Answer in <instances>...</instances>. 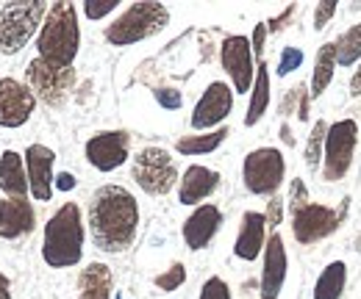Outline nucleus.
Here are the masks:
<instances>
[{
  "label": "nucleus",
  "mask_w": 361,
  "mask_h": 299,
  "mask_svg": "<svg viewBox=\"0 0 361 299\" xmlns=\"http://www.w3.org/2000/svg\"><path fill=\"white\" fill-rule=\"evenodd\" d=\"M53 189H59V191H73V189H75V177H73L70 172H59V174L53 177Z\"/></svg>",
  "instance_id": "39"
},
{
  "label": "nucleus",
  "mask_w": 361,
  "mask_h": 299,
  "mask_svg": "<svg viewBox=\"0 0 361 299\" xmlns=\"http://www.w3.org/2000/svg\"><path fill=\"white\" fill-rule=\"evenodd\" d=\"M117 8H120V0H87L84 3V14H87V20H92V23L109 17Z\"/></svg>",
  "instance_id": "31"
},
{
  "label": "nucleus",
  "mask_w": 361,
  "mask_h": 299,
  "mask_svg": "<svg viewBox=\"0 0 361 299\" xmlns=\"http://www.w3.org/2000/svg\"><path fill=\"white\" fill-rule=\"evenodd\" d=\"M183 283H186V269H183V263H173L167 272H161V274L153 277V286H156L159 291H164V294L178 291Z\"/></svg>",
  "instance_id": "29"
},
{
  "label": "nucleus",
  "mask_w": 361,
  "mask_h": 299,
  "mask_svg": "<svg viewBox=\"0 0 361 299\" xmlns=\"http://www.w3.org/2000/svg\"><path fill=\"white\" fill-rule=\"evenodd\" d=\"M153 97L156 103L164 108V111H178L183 106V97H180L178 89H170V86H161V89H153Z\"/></svg>",
  "instance_id": "32"
},
{
  "label": "nucleus",
  "mask_w": 361,
  "mask_h": 299,
  "mask_svg": "<svg viewBox=\"0 0 361 299\" xmlns=\"http://www.w3.org/2000/svg\"><path fill=\"white\" fill-rule=\"evenodd\" d=\"M264 269H262V299H278L283 283H286V269H289V257L281 233L275 230L267 236V247H264Z\"/></svg>",
  "instance_id": "17"
},
{
  "label": "nucleus",
  "mask_w": 361,
  "mask_h": 299,
  "mask_svg": "<svg viewBox=\"0 0 361 299\" xmlns=\"http://www.w3.org/2000/svg\"><path fill=\"white\" fill-rule=\"evenodd\" d=\"M47 8L50 6L42 0L6 3L0 8V56H14L31 42V37L42 28Z\"/></svg>",
  "instance_id": "5"
},
{
  "label": "nucleus",
  "mask_w": 361,
  "mask_h": 299,
  "mask_svg": "<svg viewBox=\"0 0 361 299\" xmlns=\"http://www.w3.org/2000/svg\"><path fill=\"white\" fill-rule=\"evenodd\" d=\"M267 247V219L259 211H245L242 224H239V236L233 241V255L239 260H256Z\"/></svg>",
  "instance_id": "19"
},
{
  "label": "nucleus",
  "mask_w": 361,
  "mask_h": 299,
  "mask_svg": "<svg viewBox=\"0 0 361 299\" xmlns=\"http://www.w3.org/2000/svg\"><path fill=\"white\" fill-rule=\"evenodd\" d=\"M267 23H259L256 28H253V39H250V47H253V58L262 64L264 61V42H267Z\"/></svg>",
  "instance_id": "36"
},
{
  "label": "nucleus",
  "mask_w": 361,
  "mask_h": 299,
  "mask_svg": "<svg viewBox=\"0 0 361 299\" xmlns=\"http://www.w3.org/2000/svg\"><path fill=\"white\" fill-rule=\"evenodd\" d=\"M295 3H289L286 8H283V14H278V17H272V20H267V31L270 34H275V31H281V28H286V23H289V17L295 14Z\"/></svg>",
  "instance_id": "38"
},
{
  "label": "nucleus",
  "mask_w": 361,
  "mask_h": 299,
  "mask_svg": "<svg viewBox=\"0 0 361 299\" xmlns=\"http://www.w3.org/2000/svg\"><path fill=\"white\" fill-rule=\"evenodd\" d=\"M84 216L78 203H64L47 219L42 236V260L50 269H73L84 257Z\"/></svg>",
  "instance_id": "2"
},
{
  "label": "nucleus",
  "mask_w": 361,
  "mask_h": 299,
  "mask_svg": "<svg viewBox=\"0 0 361 299\" xmlns=\"http://www.w3.org/2000/svg\"><path fill=\"white\" fill-rule=\"evenodd\" d=\"M325 133H328V122L317 120L312 133H309V144H306V164H309V170H319L322 150H325Z\"/></svg>",
  "instance_id": "28"
},
{
  "label": "nucleus",
  "mask_w": 361,
  "mask_h": 299,
  "mask_svg": "<svg viewBox=\"0 0 361 299\" xmlns=\"http://www.w3.org/2000/svg\"><path fill=\"white\" fill-rule=\"evenodd\" d=\"M197 299H231V288L223 277H209L200 288V297Z\"/></svg>",
  "instance_id": "33"
},
{
  "label": "nucleus",
  "mask_w": 361,
  "mask_h": 299,
  "mask_svg": "<svg viewBox=\"0 0 361 299\" xmlns=\"http://www.w3.org/2000/svg\"><path fill=\"white\" fill-rule=\"evenodd\" d=\"M37 108V97L25 84L0 78V128H23Z\"/></svg>",
  "instance_id": "14"
},
{
  "label": "nucleus",
  "mask_w": 361,
  "mask_h": 299,
  "mask_svg": "<svg viewBox=\"0 0 361 299\" xmlns=\"http://www.w3.org/2000/svg\"><path fill=\"white\" fill-rule=\"evenodd\" d=\"M350 94H353V97H361V61H359V67L353 70V75H350Z\"/></svg>",
  "instance_id": "40"
},
{
  "label": "nucleus",
  "mask_w": 361,
  "mask_h": 299,
  "mask_svg": "<svg viewBox=\"0 0 361 299\" xmlns=\"http://www.w3.org/2000/svg\"><path fill=\"white\" fill-rule=\"evenodd\" d=\"M231 111H233V89L226 81H214L200 94V100H197V106L189 117V125L200 130V133L217 130L223 128V122L228 120Z\"/></svg>",
  "instance_id": "11"
},
{
  "label": "nucleus",
  "mask_w": 361,
  "mask_h": 299,
  "mask_svg": "<svg viewBox=\"0 0 361 299\" xmlns=\"http://www.w3.org/2000/svg\"><path fill=\"white\" fill-rule=\"evenodd\" d=\"M339 224H342V216L328 205L309 203V205L292 211V236L298 244H306V247L334 236L339 230Z\"/></svg>",
  "instance_id": "12"
},
{
  "label": "nucleus",
  "mask_w": 361,
  "mask_h": 299,
  "mask_svg": "<svg viewBox=\"0 0 361 299\" xmlns=\"http://www.w3.org/2000/svg\"><path fill=\"white\" fill-rule=\"evenodd\" d=\"M336 67H353L361 61V23L350 25L336 42Z\"/></svg>",
  "instance_id": "27"
},
{
  "label": "nucleus",
  "mask_w": 361,
  "mask_h": 299,
  "mask_svg": "<svg viewBox=\"0 0 361 299\" xmlns=\"http://www.w3.org/2000/svg\"><path fill=\"white\" fill-rule=\"evenodd\" d=\"M220 64L231 78V89L236 94H247L256 81V67H253V47L247 37H226L220 44Z\"/></svg>",
  "instance_id": "10"
},
{
  "label": "nucleus",
  "mask_w": 361,
  "mask_h": 299,
  "mask_svg": "<svg viewBox=\"0 0 361 299\" xmlns=\"http://www.w3.org/2000/svg\"><path fill=\"white\" fill-rule=\"evenodd\" d=\"M37 227V214H34V205L25 200H11L6 197L0 203V238L6 241H17L28 233H34Z\"/></svg>",
  "instance_id": "20"
},
{
  "label": "nucleus",
  "mask_w": 361,
  "mask_h": 299,
  "mask_svg": "<svg viewBox=\"0 0 361 299\" xmlns=\"http://www.w3.org/2000/svg\"><path fill=\"white\" fill-rule=\"evenodd\" d=\"M286 203H289V211H298V208L309 205V189H306V183H303L300 177H295V180H292Z\"/></svg>",
  "instance_id": "34"
},
{
  "label": "nucleus",
  "mask_w": 361,
  "mask_h": 299,
  "mask_svg": "<svg viewBox=\"0 0 361 299\" xmlns=\"http://www.w3.org/2000/svg\"><path fill=\"white\" fill-rule=\"evenodd\" d=\"M345 283H348V266L342 263V260H334V263H328L322 272H319V277H317L314 283V299H342L345 294Z\"/></svg>",
  "instance_id": "24"
},
{
  "label": "nucleus",
  "mask_w": 361,
  "mask_h": 299,
  "mask_svg": "<svg viewBox=\"0 0 361 299\" xmlns=\"http://www.w3.org/2000/svg\"><path fill=\"white\" fill-rule=\"evenodd\" d=\"M78 47H81V25H78L75 3H67V0L53 3L37 34L39 58L53 67H73Z\"/></svg>",
  "instance_id": "3"
},
{
  "label": "nucleus",
  "mask_w": 361,
  "mask_h": 299,
  "mask_svg": "<svg viewBox=\"0 0 361 299\" xmlns=\"http://www.w3.org/2000/svg\"><path fill=\"white\" fill-rule=\"evenodd\" d=\"M356 144H359V125L353 120H336L328 125L325 150H322V177L328 183H336L350 172Z\"/></svg>",
  "instance_id": "7"
},
{
  "label": "nucleus",
  "mask_w": 361,
  "mask_h": 299,
  "mask_svg": "<svg viewBox=\"0 0 361 299\" xmlns=\"http://www.w3.org/2000/svg\"><path fill=\"white\" fill-rule=\"evenodd\" d=\"M25 174H28V191L37 203H47L53 197V164L56 153L47 144H28L25 155Z\"/></svg>",
  "instance_id": "15"
},
{
  "label": "nucleus",
  "mask_w": 361,
  "mask_h": 299,
  "mask_svg": "<svg viewBox=\"0 0 361 299\" xmlns=\"http://www.w3.org/2000/svg\"><path fill=\"white\" fill-rule=\"evenodd\" d=\"M90 236L100 253H126L139 230V203L126 186H100L90 200Z\"/></svg>",
  "instance_id": "1"
},
{
  "label": "nucleus",
  "mask_w": 361,
  "mask_h": 299,
  "mask_svg": "<svg viewBox=\"0 0 361 299\" xmlns=\"http://www.w3.org/2000/svg\"><path fill=\"white\" fill-rule=\"evenodd\" d=\"M128 150H131V136L126 130H100L87 141L84 155L90 167L97 172H114L128 161Z\"/></svg>",
  "instance_id": "13"
},
{
  "label": "nucleus",
  "mask_w": 361,
  "mask_h": 299,
  "mask_svg": "<svg viewBox=\"0 0 361 299\" xmlns=\"http://www.w3.org/2000/svg\"><path fill=\"white\" fill-rule=\"evenodd\" d=\"M0 299H11V283L3 272H0Z\"/></svg>",
  "instance_id": "41"
},
{
  "label": "nucleus",
  "mask_w": 361,
  "mask_h": 299,
  "mask_svg": "<svg viewBox=\"0 0 361 299\" xmlns=\"http://www.w3.org/2000/svg\"><path fill=\"white\" fill-rule=\"evenodd\" d=\"M334 14H336V0H322V3H317V8H314V28L317 31H322V28L334 20Z\"/></svg>",
  "instance_id": "35"
},
{
  "label": "nucleus",
  "mask_w": 361,
  "mask_h": 299,
  "mask_svg": "<svg viewBox=\"0 0 361 299\" xmlns=\"http://www.w3.org/2000/svg\"><path fill=\"white\" fill-rule=\"evenodd\" d=\"M334 72H336V47L334 42L319 44L314 58V72H312V97H319L328 91V86L334 81Z\"/></svg>",
  "instance_id": "25"
},
{
  "label": "nucleus",
  "mask_w": 361,
  "mask_h": 299,
  "mask_svg": "<svg viewBox=\"0 0 361 299\" xmlns=\"http://www.w3.org/2000/svg\"><path fill=\"white\" fill-rule=\"evenodd\" d=\"M300 64H303V50L300 47H283L281 50V56H278V75L281 78H286V75H292L295 70H300Z\"/></svg>",
  "instance_id": "30"
},
{
  "label": "nucleus",
  "mask_w": 361,
  "mask_h": 299,
  "mask_svg": "<svg viewBox=\"0 0 361 299\" xmlns=\"http://www.w3.org/2000/svg\"><path fill=\"white\" fill-rule=\"evenodd\" d=\"M220 227H223V211L217 205H212V203H203L183 222V230H180L183 233V244L192 253H200V250H206L212 244V238L220 233Z\"/></svg>",
  "instance_id": "16"
},
{
  "label": "nucleus",
  "mask_w": 361,
  "mask_h": 299,
  "mask_svg": "<svg viewBox=\"0 0 361 299\" xmlns=\"http://www.w3.org/2000/svg\"><path fill=\"white\" fill-rule=\"evenodd\" d=\"M111 286L114 277L106 263H87V269H81L78 277V299H111Z\"/></svg>",
  "instance_id": "22"
},
{
  "label": "nucleus",
  "mask_w": 361,
  "mask_h": 299,
  "mask_svg": "<svg viewBox=\"0 0 361 299\" xmlns=\"http://www.w3.org/2000/svg\"><path fill=\"white\" fill-rule=\"evenodd\" d=\"M0 191L11 200H25L28 197V174H25V161L20 153L6 150L0 155Z\"/></svg>",
  "instance_id": "21"
},
{
  "label": "nucleus",
  "mask_w": 361,
  "mask_h": 299,
  "mask_svg": "<svg viewBox=\"0 0 361 299\" xmlns=\"http://www.w3.org/2000/svg\"><path fill=\"white\" fill-rule=\"evenodd\" d=\"M228 139V128H217V130H209V133H197V136H183L176 141V150L180 155H209L214 153L223 141Z\"/></svg>",
  "instance_id": "26"
},
{
  "label": "nucleus",
  "mask_w": 361,
  "mask_h": 299,
  "mask_svg": "<svg viewBox=\"0 0 361 299\" xmlns=\"http://www.w3.org/2000/svg\"><path fill=\"white\" fill-rule=\"evenodd\" d=\"M270 108V67L267 61H262L256 67V81L250 89V103H247V114H245V125L253 128L262 122V117L267 114Z\"/></svg>",
  "instance_id": "23"
},
{
  "label": "nucleus",
  "mask_w": 361,
  "mask_h": 299,
  "mask_svg": "<svg viewBox=\"0 0 361 299\" xmlns=\"http://www.w3.org/2000/svg\"><path fill=\"white\" fill-rule=\"evenodd\" d=\"M25 81H28L25 86L34 91L37 100H42L50 108H59L67 103V97L75 86V70L73 67H53L37 56L25 67Z\"/></svg>",
  "instance_id": "9"
},
{
  "label": "nucleus",
  "mask_w": 361,
  "mask_h": 299,
  "mask_svg": "<svg viewBox=\"0 0 361 299\" xmlns=\"http://www.w3.org/2000/svg\"><path fill=\"white\" fill-rule=\"evenodd\" d=\"M286 177V161L283 153L275 147H259L245 155L242 164V180L245 189L256 197H275Z\"/></svg>",
  "instance_id": "6"
},
{
  "label": "nucleus",
  "mask_w": 361,
  "mask_h": 299,
  "mask_svg": "<svg viewBox=\"0 0 361 299\" xmlns=\"http://www.w3.org/2000/svg\"><path fill=\"white\" fill-rule=\"evenodd\" d=\"M220 186V172L209 170L203 164H192L178 180V203L180 205H197L209 200Z\"/></svg>",
  "instance_id": "18"
},
{
  "label": "nucleus",
  "mask_w": 361,
  "mask_h": 299,
  "mask_svg": "<svg viewBox=\"0 0 361 299\" xmlns=\"http://www.w3.org/2000/svg\"><path fill=\"white\" fill-rule=\"evenodd\" d=\"M167 23H170V11L164 3H131L106 28V42L114 47H131L164 31Z\"/></svg>",
  "instance_id": "4"
},
{
  "label": "nucleus",
  "mask_w": 361,
  "mask_h": 299,
  "mask_svg": "<svg viewBox=\"0 0 361 299\" xmlns=\"http://www.w3.org/2000/svg\"><path fill=\"white\" fill-rule=\"evenodd\" d=\"M131 174H134L136 186L145 194H153V197L170 194L173 186L180 180L173 155L167 150H161V147H145V150H139L134 158V167H131Z\"/></svg>",
  "instance_id": "8"
},
{
  "label": "nucleus",
  "mask_w": 361,
  "mask_h": 299,
  "mask_svg": "<svg viewBox=\"0 0 361 299\" xmlns=\"http://www.w3.org/2000/svg\"><path fill=\"white\" fill-rule=\"evenodd\" d=\"M264 219H267V227H272V233H275V227L283 222V200H281V197H272L270 200Z\"/></svg>",
  "instance_id": "37"
}]
</instances>
